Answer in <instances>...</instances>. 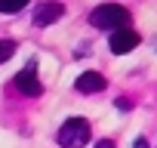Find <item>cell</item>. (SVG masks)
Segmentation results:
<instances>
[{"mask_svg": "<svg viewBox=\"0 0 157 148\" xmlns=\"http://www.w3.org/2000/svg\"><path fill=\"white\" fill-rule=\"evenodd\" d=\"M90 25L102 31H123L129 25V10L120 3H102L90 13Z\"/></svg>", "mask_w": 157, "mask_h": 148, "instance_id": "obj_1", "label": "cell"}, {"mask_svg": "<svg viewBox=\"0 0 157 148\" xmlns=\"http://www.w3.org/2000/svg\"><path fill=\"white\" fill-rule=\"evenodd\" d=\"M90 136L93 133H90V123L83 117H71L59 127L56 142H59V148H83V145H90Z\"/></svg>", "mask_w": 157, "mask_h": 148, "instance_id": "obj_2", "label": "cell"}, {"mask_svg": "<svg viewBox=\"0 0 157 148\" xmlns=\"http://www.w3.org/2000/svg\"><path fill=\"white\" fill-rule=\"evenodd\" d=\"M16 90L22 93V96H40L43 93V84H40V77H37V62H28V68H22L19 74H16Z\"/></svg>", "mask_w": 157, "mask_h": 148, "instance_id": "obj_3", "label": "cell"}, {"mask_svg": "<svg viewBox=\"0 0 157 148\" xmlns=\"http://www.w3.org/2000/svg\"><path fill=\"white\" fill-rule=\"evenodd\" d=\"M139 34L132 31V28H123V31H114L111 37H108V46H111V53L114 56H123V53H129V49H136L139 46Z\"/></svg>", "mask_w": 157, "mask_h": 148, "instance_id": "obj_4", "label": "cell"}, {"mask_svg": "<svg viewBox=\"0 0 157 148\" xmlns=\"http://www.w3.org/2000/svg\"><path fill=\"white\" fill-rule=\"evenodd\" d=\"M62 16H65V6L56 3V0H46V3H40V6L34 10V25H37V28H46V25L59 22Z\"/></svg>", "mask_w": 157, "mask_h": 148, "instance_id": "obj_5", "label": "cell"}, {"mask_svg": "<svg viewBox=\"0 0 157 148\" xmlns=\"http://www.w3.org/2000/svg\"><path fill=\"white\" fill-rule=\"evenodd\" d=\"M74 87L80 90V93H99V90H105V77L99 71H83L80 77L74 80Z\"/></svg>", "mask_w": 157, "mask_h": 148, "instance_id": "obj_6", "label": "cell"}, {"mask_svg": "<svg viewBox=\"0 0 157 148\" xmlns=\"http://www.w3.org/2000/svg\"><path fill=\"white\" fill-rule=\"evenodd\" d=\"M25 3H28V0H0V13L13 16V13H19V10H22Z\"/></svg>", "mask_w": 157, "mask_h": 148, "instance_id": "obj_7", "label": "cell"}, {"mask_svg": "<svg viewBox=\"0 0 157 148\" xmlns=\"http://www.w3.org/2000/svg\"><path fill=\"white\" fill-rule=\"evenodd\" d=\"M13 53H16V43H13V40H0V65L10 62V59H13Z\"/></svg>", "mask_w": 157, "mask_h": 148, "instance_id": "obj_8", "label": "cell"}, {"mask_svg": "<svg viewBox=\"0 0 157 148\" xmlns=\"http://www.w3.org/2000/svg\"><path fill=\"white\" fill-rule=\"evenodd\" d=\"M117 108H123V111H129V108H132V102H129V99H123V96H120V99H117Z\"/></svg>", "mask_w": 157, "mask_h": 148, "instance_id": "obj_9", "label": "cell"}, {"mask_svg": "<svg viewBox=\"0 0 157 148\" xmlns=\"http://www.w3.org/2000/svg\"><path fill=\"white\" fill-rule=\"evenodd\" d=\"M96 148H117V145H114V142H111V139H102V142H99V145H96Z\"/></svg>", "mask_w": 157, "mask_h": 148, "instance_id": "obj_10", "label": "cell"}]
</instances>
